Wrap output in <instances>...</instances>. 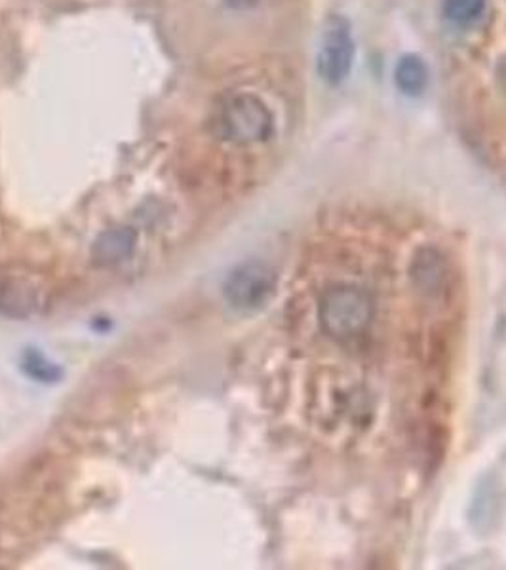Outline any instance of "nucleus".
Returning <instances> with one entry per match:
<instances>
[{"mask_svg":"<svg viewBox=\"0 0 506 570\" xmlns=\"http://www.w3.org/2000/svg\"><path fill=\"white\" fill-rule=\"evenodd\" d=\"M228 7L239 8V10H246L260 4V0H227Z\"/></svg>","mask_w":506,"mask_h":570,"instance_id":"10","label":"nucleus"},{"mask_svg":"<svg viewBox=\"0 0 506 570\" xmlns=\"http://www.w3.org/2000/svg\"><path fill=\"white\" fill-rule=\"evenodd\" d=\"M397 85L406 96H419L429 85V67L419 56L408 53L398 61Z\"/></svg>","mask_w":506,"mask_h":570,"instance_id":"6","label":"nucleus"},{"mask_svg":"<svg viewBox=\"0 0 506 570\" xmlns=\"http://www.w3.org/2000/svg\"><path fill=\"white\" fill-rule=\"evenodd\" d=\"M0 308H4L7 314L16 316V318L31 314L35 308L33 289L27 287V285H23V287L21 285L8 287L0 297Z\"/></svg>","mask_w":506,"mask_h":570,"instance_id":"7","label":"nucleus"},{"mask_svg":"<svg viewBox=\"0 0 506 570\" xmlns=\"http://www.w3.org/2000/svg\"><path fill=\"white\" fill-rule=\"evenodd\" d=\"M354 61L351 23L343 16L325 20L319 46V75L328 85L338 86L349 77Z\"/></svg>","mask_w":506,"mask_h":570,"instance_id":"4","label":"nucleus"},{"mask_svg":"<svg viewBox=\"0 0 506 570\" xmlns=\"http://www.w3.org/2000/svg\"><path fill=\"white\" fill-rule=\"evenodd\" d=\"M136 247V233L128 227L109 228L99 234L91 246V261L98 266H115L130 257Z\"/></svg>","mask_w":506,"mask_h":570,"instance_id":"5","label":"nucleus"},{"mask_svg":"<svg viewBox=\"0 0 506 570\" xmlns=\"http://www.w3.org/2000/svg\"><path fill=\"white\" fill-rule=\"evenodd\" d=\"M276 289V276L260 261L236 266L225 282V298L234 311L255 312L271 301Z\"/></svg>","mask_w":506,"mask_h":570,"instance_id":"3","label":"nucleus"},{"mask_svg":"<svg viewBox=\"0 0 506 570\" xmlns=\"http://www.w3.org/2000/svg\"><path fill=\"white\" fill-rule=\"evenodd\" d=\"M274 118L263 99L253 94H236L221 105L217 131L234 145H255L273 136Z\"/></svg>","mask_w":506,"mask_h":570,"instance_id":"2","label":"nucleus"},{"mask_svg":"<svg viewBox=\"0 0 506 570\" xmlns=\"http://www.w3.org/2000/svg\"><path fill=\"white\" fill-rule=\"evenodd\" d=\"M21 365H23L27 375L33 376L39 383H52V381H58L59 379L58 367L53 363L48 362L39 352H26Z\"/></svg>","mask_w":506,"mask_h":570,"instance_id":"9","label":"nucleus"},{"mask_svg":"<svg viewBox=\"0 0 506 570\" xmlns=\"http://www.w3.org/2000/svg\"><path fill=\"white\" fill-rule=\"evenodd\" d=\"M373 301L370 292L354 284L328 287L319 303L320 327L339 343L362 337L373 320Z\"/></svg>","mask_w":506,"mask_h":570,"instance_id":"1","label":"nucleus"},{"mask_svg":"<svg viewBox=\"0 0 506 570\" xmlns=\"http://www.w3.org/2000/svg\"><path fill=\"white\" fill-rule=\"evenodd\" d=\"M486 0H446L444 13L457 26H468L480 18Z\"/></svg>","mask_w":506,"mask_h":570,"instance_id":"8","label":"nucleus"}]
</instances>
